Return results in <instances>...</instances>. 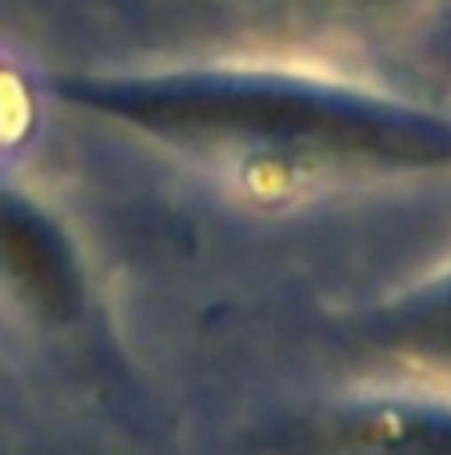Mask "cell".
Listing matches in <instances>:
<instances>
[{
  "label": "cell",
  "mask_w": 451,
  "mask_h": 455,
  "mask_svg": "<svg viewBox=\"0 0 451 455\" xmlns=\"http://www.w3.org/2000/svg\"><path fill=\"white\" fill-rule=\"evenodd\" d=\"M280 455H451V387H388L324 403Z\"/></svg>",
  "instance_id": "obj_2"
},
{
  "label": "cell",
  "mask_w": 451,
  "mask_h": 455,
  "mask_svg": "<svg viewBox=\"0 0 451 455\" xmlns=\"http://www.w3.org/2000/svg\"><path fill=\"white\" fill-rule=\"evenodd\" d=\"M56 96L180 148L372 172H451V116L412 100L284 72H100Z\"/></svg>",
  "instance_id": "obj_1"
},
{
  "label": "cell",
  "mask_w": 451,
  "mask_h": 455,
  "mask_svg": "<svg viewBox=\"0 0 451 455\" xmlns=\"http://www.w3.org/2000/svg\"><path fill=\"white\" fill-rule=\"evenodd\" d=\"M0 275L48 320H76L84 307V272L68 235L8 188H0Z\"/></svg>",
  "instance_id": "obj_3"
},
{
  "label": "cell",
  "mask_w": 451,
  "mask_h": 455,
  "mask_svg": "<svg viewBox=\"0 0 451 455\" xmlns=\"http://www.w3.org/2000/svg\"><path fill=\"white\" fill-rule=\"evenodd\" d=\"M364 336L380 352L451 379V267L415 291L376 307Z\"/></svg>",
  "instance_id": "obj_4"
}]
</instances>
